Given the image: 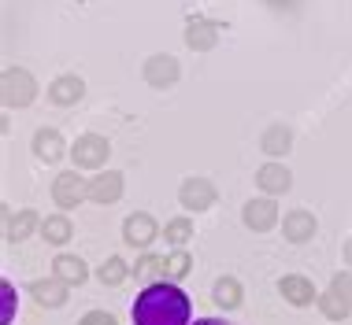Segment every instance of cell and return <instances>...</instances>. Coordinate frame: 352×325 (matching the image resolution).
Wrapping results in <instances>:
<instances>
[{
	"label": "cell",
	"mask_w": 352,
	"mask_h": 325,
	"mask_svg": "<svg viewBox=\"0 0 352 325\" xmlns=\"http://www.w3.org/2000/svg\"><path fill=\"white\" fill-rule=\"evenodd\" d=\"M52 274L60 277L63 285H82L85 277H89V270H85V263L78 259V255H56V263H52Z\"/></svg>",
	"instance_id": "d6986e66"
},
{
	"label": "cell",
	"mask_w": 352,
	"mask_h": 325,
	"mask_svg": "<svg viewBox=\"0 0 352 325\" xmlns=\"http://www.w3.org/2000/svg\"><path fill=\"white\" fill-rule=\"evenodd\" d=\"M156 237H160V226H156V218L145 215V211L130 215L126 222H122V241H126L130 248H148Z\"/></svg>",
	"instance_id": "ba28073f"
},
{
	"label": "cell",
	"mask_w": 352,
	"mask_h": 325,
	"mask_svg": "<svg viewBox=\"0 0 352 325\" xmlns=\"http://www.w3.org/2000/svg\"><path fill=\"white\" fill-rule=\"evenodd\" d=\"M278 292L285 296V303H293V307H311V303H316V285L300 274H285L278 281Z\"/></svg>",
	"instance_id": "30bf717a"
},
{
	"label": "cell",
	"mask_w": 352,
	"mask_h": 325,
	"mask_svg": "<svg viewBox=\"0 0 352 325\" xmlns=\"http://www.w3.org/2000/svg\"><path fill=\"white\" fill-rule=\"evenodd\" d=\"M178 60L175 56H152V60H145V82L152 85V89H167V85H175L178 82Z\"/></svg>",
	"instance_id": "9c48e42d"
},
{
	"label": "cell",
	"mask_w": 352,
	"mask_h": 325,
	"mask_svg": "<svg viewBox=\"0 0 352 325\" xmlns=\"http://www.w3.org/2000/svg\"><path fill=\"white\" fill-rule=\"evenodd\" d=\"M97 277H100V285H108V289H116V285H122L130 277V266L119 259V255H111V259H104V266L97 270Z\"/></svg>",
	"instance_id": "cb8c5ba5"
},
{
	"label": "cell",
	"mask_w": 352,
	"mask_h": 325,
	"mask_svg": "<svg viewBox=\"0 0 352 325\" xmlns=\"http://www.w3.org/2000/svg\"><path fill=\"white\" fill-rule=\"evenodd\" d=\"M41 237H45L49 244H67L71 237H74L71 218H67V215H49V218H41Z\"/></svg>",
	"instance_id": "44dd1931"
},
{
	"label": "cell",
	"mask_w": 352,
	"mask_h": 325,
	"mask_svg": "<svg viewBox=\"0 0 352 325\" xmlns=\"http://www.w3.org/2000/svg\"><path fill=\"white\" fill-rule=\"evenodd\" d=\"M164 237H167V244L170 248H186L189 241H193V222L182 215V218H170L167 229H164Z\"/></svg>",
	"instance_id": "d4e9b609"
},
{
	"label": "cell",
	"mask_w": 352,
	"mask_h": 325,
	"mask_svg": "<svg viewBox=\"0 0 352 325\" xmlns=\"http://www.w3.org/2000/svg\"><path fill=\"white\" fill-rule=\"evenodd\" d=\"M241 222L252 229V233H267V229L278 226V204L274 196H260V200H249L241 207Z\"/></svg>",
	"instance_id": "8992f818"
},
{
	"label": "cell",
	"mask_w": 352,
	"mask_h": 325,
	"mask_svg": "<svg viewBox=\"0 0 352 325\" xmlns=\"http://www.w3.org/2000/svg\"><path fill=\"white\" fill-rule=\"evenodd\" d=\"M67 289H71V285H63L56 274L30 281V296L41 303V307H63V303H67Z\"/></svg>",
	"instance_id": "8fae6325"
},
{
	"label": "cell",
	"mask_w": 352,
	"mask_h": 325,
	"mask_svg": "<svg viewBox=\"0 0 352 325\" xmlns=\"http://www.w3.org/2000/svg\"><path fill=\"white\" fill-rule=\"evenodd\" d=\"M215 41H219V26L212 23V19H189L186 23V45L193 52H208V49H215Z\"/></svg>",
	"instance_id": "5bb4252c"
},
{
	"label": "cell",
	"mask_w": 352,
	"mask_h": 325,
	"mask_svg": "<svg viewBox=\"0 0 352 325\" xmlns=\"http://www.w3.org/2000/svg\"><path fill=\"white\" fill-rule=\"evenodd\" d=\"M63 152H67V145H63L60 130H37V133H34V156L41 159V162L63 159Z\"/></svg>",
	"instance_id": "e0dca14e"
},
{
	"label": "cell",
	"mask_w": 352,
	"mask_h": 325,
	"mask_svg": "<svg viewBox=\"0 0 352 325\" xmlns=\"http://www.w3.org/2000/svg\"><path fill=\"white\" fill-rule=\"evenodd\" d=\"M122 196V174L119 170H104V174L89 178V200L93 204H116V200Z\"/></svg>",
	"instance_id": "7c38bea8"
},
{
	"label": "cell",
	"mask_w": 352,
	"mask_h": 325,
	"mask_svg": "<svg viewBox=\"0 0 352 325\" xmlns=\"http://www.w3.org/2000/svg\"><path fill=\"white\" fill-rule=\"evenodd\" d=\"M193 303L175 281H156L134 300L130 318L134 325H193L189 322Z\"/></svg>",
	"instance_id": "6da1fadb"
},
{
	"label": "cell",
	"mask_w": 352,
	"mask_h": 325,
	"mask_svg": "<svg viewBox=\"0 0 352 325\" xmlns=\"http://www.w3.org/2000/svg\"><path fill=\"white\" fill-rule=\"evenodd\" d=\"M134 274H138V281L156 285V281H164V277H167V259H160V255H141L138 266H134Z\"/></svg>",
	"instance_id": "603a6c76"
},
{
	"label": "cell",
	"mask_w": 352,
	"mask_h": 325,
	"mask_svg": "<svg viewBox=\"0 0 352 325\" xmlns=\"http://www.w3.org/2000/svg\"><path fill=\"white\" fill-rule=\"evenodd\" d=\"M319 311L327 314L330 322H345L349 314H352V270L334 274L330 289L319 296Z\"/></svg>",
	"instance_id": "7a4b0ae2"
},
{
	"label": "cell",
	"mask_w": 352,
	"mask_h": 325,
	"mask_svg": "<svg viewBox=\"0 0 352 325\" xmlns=\"http://www.w3.org/2000/svg\"><path fill=\"white\" fill-rule=\"evenodd\" d=\"M111 156V145L108 137H100V133H82L78 141L71 145V159L78 170H100L104 162Z\"/></svg>",
	"instance_id": "3957f363"
},
{
	"label": "cell",
	"mask_w": 352,
	"mask_h": 325,
	"mask_svg": "<svg viewBox=\"0 0 352 325\" xmlns=\"http://www.w3.org/2000/svg\"><path fill=\"white\" fill-rule=\"evenodd\" d=\"M52 200H56V207H78L82 200H89V181L78 178V167L56 174V181H52Z\"/></svg>",
	"instance_id": "5b68a950"
},
{
	"label": "cell",
	"mask_w": 352,
	"mask_h": 325,
	"mask_svg": "<svg viewBox=\"0 0 352 325\" xmlns=\"http://www.w3.org/2000/svg\"><path fill=\"white\" fill-rule=\"evenodd\" d=\"M34 229H41V218H37V211H30V207H23L19 215H8V241L19 244L26 241V237H34Z\"/></svg>",
	"instance_id": "ac0fdd59"
},
{
	"label": "cell",
	"mask_w": 352,
	"mask_h": 325,
	"mask_svg": "<svg viewBox=\"0 0 352 325\" xmlns=\"http://www.w3.org/2000/svg\"><path fill=\"white\" fill-rule=\"evenodd\" d=\"M289 145H293V133L285 126H267V130H263V137H260V148L267 152V156H285Z\"/></svg>",
	"instance_id": "7402d4cb"
},
{
	"label": "cell",
	"mask_w": 352,
	"mask_h": 325,
	"mask_svg": "<svg viewBox=\"0 0 352 325\" xmlns=\"http://www.w3.org/2000/svg\"><path fill=\"white\" fill-rule=\"evenodd\" d=\"M193 325H226V322L223 318H197Z\"/></svg>",
	"instance_id": "f1b7e54d"
},
{
	"label": "cell",
	"mask_w": 352,
	"mask_h": 325,
	"mask_svg": "<svg viewBox=\"0 0 352 325\" xmlns=\"http://www.w3.org/2000/svg\"><path fill=\"white\" fill-rule=\"evenodd\" d=\"M189 270H193V259H189L186 248H178L175 255H167V281H182V277H189Z\"/></svg>",
	"instance_id": "484cf974"
},
{
	"label": "cell",
	"mask_w": 352,
	"mask_h": 325,
	"mask_svg": "<svg viewBox=\"0 0 352 325\" xmlns=\"http://www.w3.org/2000/svg\"><path fill=\"white\" fill-rule=\"evenodd\" d=\"M85 97V82L78 74H60L52 85H49V100L56 108H71V104H78Z\"/></svg>",
	"instance_id": "4fadbf2b"
},
{
	"label": "cell",
	"mask_w": 352,
	"mask_h": 325,
	"mask_svg": "<svg viewBox=\"0 0 352 325\" xmlns=\"http://www.w3.org/2000/svg\"><path fill=\"white\" fill-rule=\"evenodd\" d=\"M345 263H349V266H352V241H349V244H345Z\"/></svg>",
	"instance_id": "f546056e"
},
{
	"label": "cell",
	"mask_w": 352,
	"mask_h": 325,
	"mask_svg": "<svg viewBox=\"0 0 352 325\" xmlns=\"http://www.w3.org/2000/svg\"><path fill=\"white\" fill-rule=\"evenodd\" d=\"M178 204L186 211H208V207H215V185L208 178H186L178 185Z\"/></svg>",
	"instance_id": "52a82bcc"
},
{
	"label": "cell",
	"mask_w": 352,
	"mask_h": 325,
	"mask_svg": "<svg viewBox=\"0 0 352 325\" xmlns=\"http://www.w3.org/2000/svg\"><path fill=\"white\" fill-rule=\"evenodd\" d=\"M78 325H119V322H116V314H108V311H89Z\"/></svg>",
	"instance_id": "83f0119b"
},
{
	"label": "cell",
	"mask_w": 352,
	"mask_h": 325,
	"mask_svg": "<svg viewBox=\"0 0 352 325\" xmlns=\"http://www.w3.org/2000/svg\"><path fill=\"white\" fill-rule=\"evenodd\" d=\"M0 296H4V314H0V325H12V318H15V289H12V281L0 285Z\"/></svg>",
	"instance_id": "4316f807"
},
{
	"label": "cell",
	"mask_w": 352,
	"mask_h": 325,
	"mask_svg": "<svg viewBox=\"0 0 352 325\" xmlns=\"http://www.w3.org/2000/svg\"><path fill=\"white\" fill-rule=\"evenodd\" d=\"M212 300L223 311H237L241 307V281H237V277H219L215 289H212Z\"/></svg>",
	"instance_id": "ffe728a7"
},
{
	"label": "cell",
	"mask_w": 352,
	"mask_h": 325,
	"mask_svg": "<svg viewBox=\"0 0 352 325\" xmlns=\"http://www.w3.org/2000/svg\"><path fill=\"white\" fill-rule=\"evenodd\" d=\"M0 89H4V104H8V108H26V104L37 97L34 74L23 71V67H8L4 78H0Z\"/></svg>",
	"instance_id": "277c9868"
},
{
	"label": "cell",
	"mask_w": 352,
	"mask_h": 325,
	"mask_svg": "<svg viewBox=\"0 0 352 325\" xmlns=\"http://www.w3.org/2000/svg\"><path fill=\"white\" fill-rule=\"evenodd\" d=\"M282 237L289 244H304L316 237V215L311 211H289L282 218Z\"/></svg>",
	"instance_id": "9a60e30c"
},
{
	"label": "cell",
	"mask_w": 352,
	"mask_h": 325,
	"mask_svg": "<svg viewBox=\"0 0 352 325\" xmlns=\"http://www.w3.org/2000/svg\"><path fill=\"white\" fill-rule=\"evenodd\" d=\"M256 185H260L267 196H282V193H289L293 174L282 167V162H267V167H260V174H256Z\"/></svg>",
	"instance_id": "2e32d148"
}]
</instances>
